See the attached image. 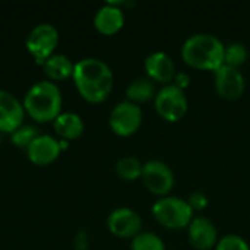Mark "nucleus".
Here are the masks:
<instances>
[{
    "instance_id": "obj_1",
    "label": "nucleus",
    "mask_w": 250,
    "mask_h": 250,
    "mask_svg": "<svg viewBox=\"0 0 250 250\" xmlns=\"http://www.w3.org/2000/svg\"><path fill=\"white\" fill-rule=\"evenodd\" d=\"M72 78L79 94L89 103L104 101L113 89L114 78L110 66L95 57L76 62Z\"/></svg>"
},
{
    "instance_id": "obj_26",
    "label": "nucleus",
    "mask_w": 250,
    "mask_h": 250,
    "mask_svg": "<svg viewBox=\"0 0 250 250\" xmlns=\"http://www.w3.org/2000/svg\"><path fill=\"white\" fill-rule=\"evenodd\" d=\"M89 246V239L85 231H79L76 239H75V249L76 250H88Z\"/></svg>"
},
{
    "instance_id": "obj_22",
    "label": "nucleus",
    "mask_w": 250,
    "mask_h": 250,
    "mask_svg": "<svg viewBox=\"0 0 250 250\" xmlns=\"http://www.w3.org/2000/svg\"><path fill=\"white\" fill-rule=\"evenodd\" d=\"M38 135H40V133H38L37 127L29 126V125H22V126H19L15 132H12V142H13L16 146L26 149V148L31 145V142H32Z\"/></svg>"
},
{
    "instance_id": "obj_3",
    "label": "nucleus",
    "mask_w": 250,
    "mask_h": 250,
    "mask_svg": "<svg viewBox=\"0 0 250 250\" xmlns=\"http://www.w3.org/2000/svg\"><path fill=\"white\" fill-rule=\"evenodd\" d=\"M62 92L51 81L34 83L23 97V108L35 122H50L62 113Z\"/></svg>"
},
{
    "instance_id": "obj_14",
    "label": "nucleus",
    "mask_w": 250,
    "mask_h": 250,
    "mask_svg": "<svg viewBox=\"0 0 250 250\" xmlns=\"http://www.w3.org/2000/svg\"><path fill=\"white\" fill-rule=\"evenodd\" d=\"M62 152L60 142L50 135H38L26 148L28 158L37 166H47L57 160Z\"/></svg>"
},
{
    "instance_id": "obj_10",
    "label": "nucleus",
    "mask_w": 250,
    "mask_h": 250,
    "mask_svg": "<svg viewBox=\"0 0 250 250\" xmlns=\"http://www.w3.org/2000/svg\"><path fill=\"white\" fill-rule=\"evenodd\" d=\"M214 81L217 92L226 100H237L245 91V76L237 67L221 64L214 70Z\"/></svg>"
},
{
    "instance_id": "obj_11",
    "label": "nucleus",
    "mask_w": 250,
    "mask_h": 250,
    "mask_svg": "<svg viewBox=\"0 0 250 250\" xmlns=\"http://www.w3.org/2000/svg\"><path fill=\"white\" fill-rule=\"evenodd\" d=\"M23 104L9 91L0 89V132H15L22 126Z\"/></svg>"
},
{
    "instance_id": "obj_16",
    "label": "nucleus",
    "mask_w": 250,
    "mask_h": 250,
    "mask_svg": "<svg viewBox=\"0 0 250 250\" xmlns=\"http://www.w3.org/2000/svg\"><path fill=\"white\" fill-rule=\"evenodd\" d=\"M54 130L56 133L63 139V141H70L76 139L82 135L83 132V120L81 119L79 114L73 111L67 113H60L54 119Z\"/></svg>"
},
{
    "instance_id": "obj_7",
    "label": "nucleus",
    "mask_w": 250,
    "mask_h": 250,
    "mask_svg": "<svg viewBox=\"0 0 250 250\" xmlns=\"http://www.w3.org/2000/svg\"><path fill=\"white\" fill-rule=\"evenodd\" d=\"M142 108L126 100L119 103L110 113V127L119 136H130L133 135L142 125Z\"/></svg>"
},
{
    "instance_id": "obj_24",
    "label": "nucleus",
    "mask_w": 250,
    "mask_h": 250,
    "mask_svg": "<svg viewBox=\"0 0 250 250\" xmlns=\"http://www.w3.org/2000/svg\"><path fill=\"white\" fill-rule=\"evenodd\" d=\"M188 202H189V205H190V208L193 211H201L208 205V198H207V195L204 192H193L189 196Z\"/></svg>"
},
{
    "instance_id": "obj_17",
    "label": "nucleus",
    "mask_w": 250,
    "mask_h": 250,
    "mask_svg": "<svg viewBox=\"0 0 250 250\" xmlns=\"http://www.w3.org/2000/svg\"><path fill=\"white\" fill-rule=\"evenodd\" d=\"M42 69L50 81H63L73 75L75 63H72L67 56L54 53L42 63Z\"/></svg>"
},
{
    "instance_id": "obj_19",
    "label": "nucleus",
    "mask_w": 250,
    "mask_h": 250,
    "mask_svg": "<svg viewBox=\"0 0 250 250\" xmlns=\"http://www.w3.org/2000/svg\"><path fill=\"white\" fill-rule=\"evenodd\" d=\"M144 164L135 157H123L116 164V173L123 180H136L142 174Z\"/></svg>"
},
{
    "instance_id": "obj_6",
    "label": "nucleus",
    "mask_w": 250,
    "mask_h": 250,
    "mask_svg": "<svg viewBox=\"0 0 250 250\" xmlns=\"http://www.w3.org/2000/svg\"><path fill=\"white\" fill-rule=\"evenodd\" d=\"M59 44V31L54 25L42 22L31 29L26 37V48L38 63H44Z\"/></svg>"
},
{
    "instance_id": "obj_25",
    "label": "nucleus",
    "mask_w": 250,
    "mask_h": 250,
    "mask_svg": "<svg viewBox=\"0 0 250 250\" xmlns=\"http://www.w3.org/2000/svg\"><path fill=\"white\" fill-rule=\"evenodd\" d=\"M173 83L176 86H179L180 89H186L190 83V75L186 73V72H176L174 75V79H173Z\"/></svg>"
},
{
    "instance_id": "obj_4",
    "label": "nucleus",
    "mask_w": 250,
    "mask_h": 250,
    "mask_svg": "<svg viewBox=\"0 0 250 250\" xmlns=\"http://www.w3.org/2000/svg\"><path fill=\"white\" fill-rule=\"evenodd\" d=\"M152 215L161 226L177 230L189 227L193 220V209L188 201L167 195L152 205Z\"/></svg>"
},
{
    "instance_id": "obj_18",
    "label": "nucleus",
    "mask_w": 250,
    "mask_h": 250,
    "mask_svg": "<svg viewBox=\"0 0 250 250\" xmlns=\"http://www.w3.org/2000/svg\"><path fill=\"white\" fill-rule=\"evenodd\" d=\"M155 95H157L155 82L151 81L149 78H138L132 81L126 88L127 100L135 104L149 101L151 98H155Z\"/></svg>"
},
{
    "instance_id": "obj_21",
    "label": "nucleus",
    "mask_w": 250,
    "mask_h": 250,
    "mask_svg": "<svg viewBox=\"0 0 250 250\" xmlns=\"http://www.w3.org/2000/svg\"><path fill=\"white\" fill-rule=\"evenodd\" d=\"M248 59V50L242 42H230L224 50V64L231 67H240Z\"/></svg>"
},
{
    "instance_id": "obj_13",
    "label": "nucleus",
    "mask_w": 250,
    "mask_h": 250,
    "mask_svg": "<svg viewBox=\"0 0 250 250\" xmlns=\"http://www.w3.org/2000/svg\"><path fill=\"white\" fill-rule=\"evenodd\" d=\"M145 70L151 81L168 85L176 75V66L170 54L164 51H154L145 59Z\"/></svg>"
},
{
    "instance_id": "obj_5",
    "label": "nucleus",
    "mask_w": 250,
    "mask_h": 250,
    "mask_svg": "<svg viewBox=\"0 0 250 250\" xmlns=\"http://www.w3.org/2000/svg\"><path fill=\"white\" fill-rule=\"evenodd\" d=\"M157 113L167 122H179L188 111V97L174 83L163 85L154 98Z\"/></svg>"
},
{
    "instance_id": "obj_9",
    "label": "nucleus",
    "mask_w": 250,
    "mask_h": 250,
    "mask_svg": "<svg viewBox=\"0 0 250 250\" xmlns=\"http://www.w3.org/2000/svg\"><path fill=\"white\" fill-rule=\"evenodd\" d=\"M108 230L122 239H133L142 233V218L132 208H116L107 218Z\"/></svg>"
},
{
    "instance_id": "obj_12",
    "label": "nucleus",
    "mask_w": 250,
    "mask_h": 250,
    "mask_svg": "<svg viewBox=\"0 0 250 250\" xmlns=\"http://www.w3.org/2000/svg\"><path fill=\"white\" fill-rule=\"evenodd\" d=\"M189 240L198 250H209L218 243V230L207 217H196L190 221Z\"/></svg>"
},
{
    "instance_id": "obj_23",
    "label": "nucleus",
    "mask_w": 250,
    "mask_h": 250,
    "mask_svg": "<svg viewBox=\"0 0 250 250\" xmlns=\"http://www.w3.org/2000/svg\"><path fill=\"white\" fill-rule=\"evenodd\" d=\"M217 250H250L248 242L237 234H227L221 237L215 246Z\"/></svg>"
},
{
    "instance_id": "obj_15",
    "label": "nucleus",
    "mask_w": 250,
    "mask_h": 250,
    "mask_svg": "<svg viewBox=\"0 0 250 250\" xmlns=\"http://www.w3.org/2000/svg\"><path fill=\"white\" fill-rule=\"evenodd\" d=\"M120 4H123V1H108L97 10L94 16V25L101 34L113 35L122 29L125 23V13Z\"/></svg>"
},
{
    "instance_id": "obj_2",
    "label": "nucleus",
    "mask_w": 250,
    "mask_h": 250,
    "mask_svg": "<svg viewBox=\"0 0 250 250\" xmlns=\"http://www.w3.org/2000/svg\"><path fill=\"white\" fill-rule=\"evenodd\" d=\"M224 50L223 41L207 32H199L190 35L182 45L183 60L195 67L204 70H215L224 64Z\"/></svg>"
},
{
    "instance_id": "obj_20",
    "label": "nucleus",
    "mask_w": 250,
    "mask_h": 250,
    "mask_svg": "<svg viewBox=\"0 0 250 250\" xmlns=\"http://www.w3.org/2000/svg\"><path fill=\"white\" fill-rule=\"evenodd\" d=\"M132 250H167L161 237L151 231H142L132 239Z\"/></svg>"
},
{
    "instance_id": "obj_8",
    "label": "nucleus",
    "mask_w": 250,
    "mask_h": 250,
    "mask_svg": "<svg viewBox=\"0 0 250 250\" xmlns=\"http://www.w3.org/2000/svg\"><path fill=\"white\" fill-rule=\"evenodd\" d=\"M141 179L145 188L158 196H167L174 186L173 170L161 160H149L142 167Z\"/></svg>"
}]
</instances>
